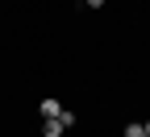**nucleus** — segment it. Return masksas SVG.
Listing matches in <instances>:
<instances>
[{"label":"nucleus","mask_w":150,"mask_h":137,"mask_svg":"<svg viewBox=\"0 0 150 137\" xmlns=\"http://www.w3.org/2000/svg\"><path fill=\"white\" fill-rule=\"evenodd\" d=\"M146 137H150V121H146Z\"/></svg>","instance_id":"obj_5"},{"label":"nucleus","mask_w":150,"mask_h":137,"mask_svg":"<svg viewBox=\"0 0 150 137\" xmlns=\"http://www.w3.org/2000/svg\"><path fill=\"white\" fill-rule=\"evenodd\" d=\"M88 8H104V0H88Z\"/></svg>","instance_id":"obj_4"},{"label":"nucleus","mask_w":150,"mask_h":137,"mask_svg":"<svg viewBox=\"0 0 150 137\" xmlns=\"http://www.w3.org/2000/svg\"><path fill=\"white\" fill-rule=\"evenodd\" d=\"M121 137H146V125H138V121H129V125H125V133H121Z\"/></svg>","instance_id":"obj_3"},{"label":"nucleus","mask_w":150,"mask_h":137,"mask_svg":"<svg viewBox=\"0 0 150 137\" xmlns=\"http://www.w3.org/2000/svg\"><path fill=\"white\" fill-rule=\"evenodd\" d=\"M67 133V125L59 121V116H50V121H42V137H63Z\"/></svg>","instance_id":"obj_2"},{"label":"nucleus","mask_w":150,"mask_h":137,"mask_svg":"<svg viewBox=\"0 0 150 137\" xmlns=\"http://www.w3.org/2000/svg\"><path fill=\"white\" fill-rule=\"evenodd\" d=\"M38 112H42V121H50V116H59V112H63V104L54 100V96H46V100L38 104Z\"/></svg>","instance_id":"obj_1"}]
</instances>
